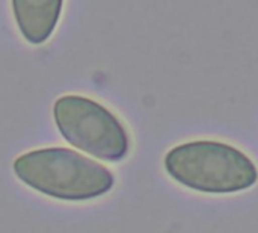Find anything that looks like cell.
Segmentation results:
<instances>
[{"label": "cell", "instance_id": "obj_4", "mask_svg": "<svg viewBox=\"0 0 258 233\" xmlns=\"http://www.w3.org/2000/svg\"><path fill=\"white\" fill-rule=\"evenodd\" d=\"M12 14L18 30L32 44L45 42L62 15V0H12Z\"/></svg>", "mask_w": 258, "mask_h": 233}, {"label": "cell", "instance_id": "obj_3", "mask_svg": "<svg viewBox=\"0 0 258 233\" xmlns=\"http://www.w3.org/2000/svg\"><path fill=\"white\" fill-rule=\"evenodd\" d=\"M53 121L60 136L92 158L119 162L132 147L124 121L106 105L82 94H62L53 103Z\"/></svg>", "mask_w": 258, "mask_h": 233}, {"label": "cell", "instance_id": "obj_1", "mask_svg": "<svg viewBox=\"0 0 258 233\" xmlns=\"http://www.w3.org/2000/svg\"><path fill=\"white\" fill-rule=\"evenodd\" d=\"M12 170L26 187L63 202L100 199L115 187L106 165L60 146L27 150L14 159Z\"/></svg>", "mask_w": 258, "mask_h": 233}, {"label": "cell", "instance_id": "obj_2", "mask_svg": "<svg viewBox=\"0 0 258 233\" xmlns=\"http://www.w3.org/2000/svg\"><path fill=\"white\" fill-rule=\"evenodd\" d=\"M163 167L177 183L206 194H233L258 182L254 159L237 146L215 138L172 146L163 156Z\"/></svg>", "mask_w": 258, "mask_h": 233}]
</instances>
